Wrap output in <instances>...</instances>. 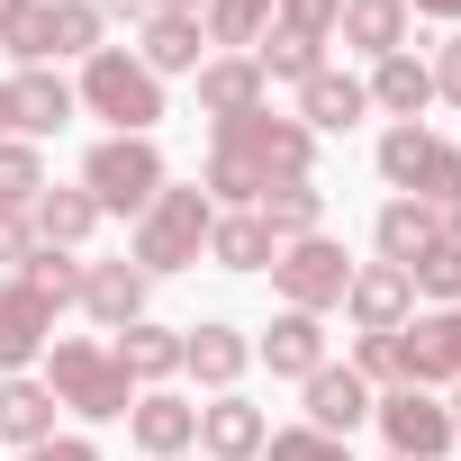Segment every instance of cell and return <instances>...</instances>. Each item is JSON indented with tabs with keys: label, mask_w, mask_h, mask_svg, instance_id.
Returning <instances> with one entry per match:
<instances>
[{
	"label": "cell",
	"mask_w": 461,
	"mask_h": 461,
	"mask_svg": "<svg viewBox=\"0 0 461 461\" xmlns=\"http://www.w3.org/2000/svg\"><path fill=\"white\" fill-rule=\"evenodd\" d=\"M19 10H28V0H0V46H10V28H19Z\"/></svg>",
	"instance_id": "obj_45"
},
{
	"label": "cell",
	"mask_w": 461,
	"mask_h": 461,
	"mask_svg": "<svg viewBox=\"0 0 461 461\" xmlns=\"http://www.w3.org/2000/svg\"><path fill=\"white\" fill-rule=\"evenodd\" d=\"M443 236H452V245H461V199H443Z\"/></svg>",
	"instance_id": "obj_46"
},
{
	"label": "cell",
	"mask_w": 461,
	"mask_h": 461,
	"mask_svg": "<svg viewBox=\"0 0 461 461\" xmlns=\"http://www.w3.org/2000/svg\"><path fill=\"white\" fill-rule=\"evenodd\" d=\"M254 64H263V82H308V73L326 64V46H308V37H281V28H263Z\"/></svg>",
	"instance_id": "obj_35"
},
{
	"label": "cell",
	"mask_w": 461,
	"mask_h": 461,
	"mask_svg": "<svg viewBox=\"0 0 461 461\" xmlns=\"http://www.w3.org/2000/svg\"><path fill=\"white\" fill-rule=\"evenodd\" d=\"M407 19H452L461 28V0H407Z\"/></svg>",
	"instance_id": "obj_44"
},
{
	"label": "cell",
	"mask_w": 461,
	"mask_h": 461,
	"mask_svg": "<svg viewBox=\"0 0 461 461\" xmlns=\"http://www.w3.org/2000/svg\"><path fill=\"white\" fill-rule=\"evenodd\" d=\"M199 190H208V199H226V208H254L272 181H263L254 163H236V154H217V145H208V172H199Z\"/></svg>",
	"instance_id": "obj_36"
},
{
	"label": "cell",
	"mask_w": 461,
	"mask_h": 461,
	"mask_svg": "<svg viewBox=\"0 0 461 461\" xmlns=\"http://www.w3.org/2000/svg\"><path fill=\"white\" fill-rule=\"evenodd\" d=\"M208 37H199V19H145V37H136V64L154 73V82H172V73H199L208 55H199Z\"/></svg>",
	"instance_id": "obj_27"
},
{
	"label": "cell",
	"mask_w": 461,
	"mask_h": 461,
	"mask_svg": "<svg viewBox=\"0 0 461 461\" xmlns=\"http://www.w3.org/2000/svg\"><path fill=\"white\" fill-rule=\"evenodd\" d=\"M208 226H217V199L190 181H163L154 190V208L136 217V236H127V263L145 272V281H163V272H190L199 254H208Z\"/></svg>",
	"instance_id": "obj_1"
},
{
	"label": "cell",
	"mask_w": 461,
	"mask_h": 461,
	"mask_svg": "<svg viewBox=\"0 0 461 461\" xmlns=\"http://www.w3.org/2000/svg\"><path fill=\"white\" fill-rule=\"evenodd\" d=\"M109 353H118V371H127L136 389H163V380L181 371V335H172V326H154V317L118 326V344H109Z\"/></svg>",
	"instance_id": "obj_23"
},
{
	"label": "cell",
	"mask_w": 461,
	"mask_h": 461,
	"mask_svg": "<svg viewBox=\"0 0 461 461\" xmlns=\"http://www.w3.org/2000/svg\"><path fill=\"white\" fill-rule=\"evenodd\" d=\"M434 236H443V208H425V199H389V208H380V263L407 272Z\"/></svg>",
	"instance_id": "obj_30"
},
{
	"label": "cell",
	"mask_w": 461,
	"mask_h": 461,
	"mask_svg": "<svg viewBox=\"0 0 461 461\" xmlns=\"http://www.w3.org/2000/svg\"><path fill=\"white\" fill-rule=\"evenodd\" d=\"M272 226L254 217V208H217V226H208V263H226V272H272Z\"/></svg>",
	"instance_id": "obj_24"
},
{
	"label": "cell",
	"mask_w": 461,
	"mask_h": 461,
	"mask_svg": "<svg viewBox=\"0 0 461 461\" xmlns=\"http://www.w3.org/2000/svg\"><path fill=\"white\" fill-rule=\"evenodd\" d=\"M353 371H362V380H389V389H398V335H362Z\"/></svg>",
	"instance_id": "obj_40"
},
{
	"label": "cell",
	"mask_w": 461,
	"mask_h": 461,
	"mask_svg": "<svg viewBox=\"0 0 461 461\" xmlns=\"http://www.w3.org/2000/svg\"><path fill=\"white\" fill-rule=\"evenodd\" d=\"M263 28H272V0H208V10H199V37L208 46H263Z\"/></svg>",
	"instance_id": "obj_31"
},
{
	"label": "cell",
	"mask_w": 461,
	"mask_h": 461,
	"mask_svg": "<svg viewBox=\"0 0 461 461\" xmlns=\"http://www.w3.org/2000/svg\"><path fill=\"white\" fill-rule=\"evenodd\" d=\"M263 461H353V452L317 425H281V434H263Z\"/></svg>",
	"instance_id": "obj_38"
},
{
	"label": "cell",
	"mask_w": 461,
	"mask_h": 461,
	"mask_svg": "<svg viewBox=\"0 0 461 461\" xmlns=\"http://www.w3.org/2000/svg\"><path fill=\"white\" fill-rule=\"evenodd\" d=\"M425 73H434V100H452V109H461V28L434 46V64H425Z\"/></svg>",
	"instance_id": "obj_41"
},
{
	"label": "cell",
	"mask_w": 461,
	"mask_h": 461,
	"mask_svg": "<svg viewBox=\"0 0 461 461\" xmlns=\"http://www.w3.org/2000/svg\"><path fill=\"white\" fill-rule=\"evenodd\" d=\"M335 37L353 46V55H398L407 46V0H344V19H335Z\"/></svg>",
	"instance_id": "obj_26"
},
{
	"label": "cell",
	"mask_w": 461,
	"mask_h": 461,
	"mask_svg": "<svg viewBox=\"0 0 461 461\" xmlns=\"http://www.w3.org/2000/svg\"><path fill=\"white\" fill-rule=\"evenodd\" d=\"M362 91H371V109H389V118L407 127V118L434 100V73H425V64L398 46V55H380V64H371V82H362Z\"/></svg>",
	"instance_id": "obj_28"
},
{
	"label": "cell",
	"mask_w": 461,
	"mask_h": 461,
	"mask_svg": "<svg viewBox=\"0 0 461 461\" xmlns=\"http://www.w3.org/2000/svg\"><path fill=\"white\" fill-rule=\"evenodd\" d=\"M73 100H82L91 118H109L118 136H154V118H163V82H154V73L127 55V46H100V55L82 64Z\"/></svg>",
	"instance_id": "obj_3"
},
{
	"label": "cell",
	"mask_w": 461,
	"mask_h": 461,
	"mask_svg": "<svg viewBox=\"0 0 461 461\" xmlns=\"http://www.w3.org/2000/svg\"><path fill=\"white\" fill-rule=\"evenodd\" d=\"M452 425H461V380H452Z\"/></svg>",
	"instance_id": "obj_49"
},
{
	"label": "cell",
	"mask_w": 461,
	"mask_h": 461,
	"mask_svg": "<svg viewBox=\"0 0 461 461\" xmlns=\"http://www.w3.org/2000/svg\"><path fill=\"white\" fill-rule=\"evenodd\" d=\"M335 19H344V0H272V28L281 37H308V46H326Z\"/></svg>",
	"instance_id": "obj_37"
},
{
	"label": "cell",
	"mask_w": 461,
	"mask_h": 461,
	"mask_svg": "<svg viewBox=\"0 0 461 461\" xmlns=\"http://www.w3.org/2000/svg\"><path fill=\"white\" fill-rule=\"evenodd\" d=\"M217 154H236V163H254L263 181H308V163H317V136H308L299 118H272V109H245V118H226V127H217Z\"/></svg>",
	"instance_id": "obj_6"
},
{
	"label": "cell",
	"mask_w": 461,
	"mask_h": 461,
	"mask_svg": "<svg viewBox=\"0 0 461 461\" xmlns=\"http://www.w3.org/2000/svg\"><path fill=\"white\" fill-rule=\"evenodd\" d=\"M19 281H28L46 308H73V299H82V254H64V245H37V254L19 263Z\"/></svg>",
	"instance_id": "obj_32"
},
{
	"label": "cell",
	"mask_w": 461,
	"mask_h": 461,
	"mask_svg": "<svg viewBox=\"0 0 461 461\" xmlns=\"http://www.w3.org/2000/svg\"><path fill=\"white\" fill-rule=\"evenodd\" d=\"M145 290H154V281H145V272H136L127 254H118V263H82V308H91V317H100L109 335L145 317Z\"/></svg>",
	"instance_id": "obj_18"
},
{
	"label": "cell",
	"mask_w": 461,
	"mask_h": 461,
	"mask_svg": "<svg viewBox=\"0 0 461 461\" xmlns=\"http://www.w3.org/2000/svg\"><path fill=\"white\" fill-rule=\"evenodd\" d=\"M371 416H380V434H389V461H443L452 443H461V425H452V407L434 398V389H380L371 398Z\"/></svg>",
	"instance_id": "obj_8"
},
{
	"label": "cell",
	"mask_w": 461,
	"mask_h": 461,
	"mask_svg": "<svg viewBox=\"0 0 461 461\" xmlns=\"http://www.w3.org/2000/svg\"><path fill=\"white\" fill-rule=\"evenodd\" d=\"M272 290H281V308L326 317V308H344L353 263H344V245H335V236H299V245H281V254H272Z\"/></svg>",
	"instance_id": "obj_7"
},
{
	"label": "cell",
	"mask_w": 461,
	"mask_h": 461,
	"mask_svg": "<svg viewBox=\"0 0 461 461\" xmlns=\"http://www.w3.org/2000/svg\"><path fill=\"white\" fill-rule=\"evenodd\" d=\"M55 434V389L46 380H28V371H10V380H0V443H46Z\"/></svg>",
	"instance_id": "obj_25"
},
{
	"label": "cell",
	"mask_w": 461,
	"mask_h": 461,
	"mask_svg": "<svg viewBox=\"0 0 461 461\" xmlns=\"http://www.w3.org/2000/svg\"><path fill=\"white\" fill-rule=\"evenodd\" d=\"M362 109H371V91H362L353 73H335V64H317V73L299 82V127H308V136H344V127H362Z\"/></svg>",
	"instance_id": "obj_17"
},
{
	"label": "cell",
	"mask_w": 461,
	"mask_h": 461,
	"mask_svg": "<svg viewBox=\"0 0 461 461\" xmlns=\"http://www.w3.org/2000/svg\"><path fill=\"white\" fill-rule=\"evenodd\" d=\"M380 181H389L398 199L443 208V199H461V145H443L425 118H407V127H389V136H380Z\"/></svg>",
	"instance_id": "obj_5"
},
{
	"label": "cell",
	"mask_w": 461,
	"mask_h": 461,
	"mask_svg": "<svg viewBox=\"0 0 461 461\" xmlns=\"http://www.w3.org/2000/svg\"><path fill=\"white\" fill-rule=\"evenodd\" d=\"M91 10H100V19H109V10H127V19H136V10H145V0H91Z\"/></svg>",
	"instance_id": "obj_47"
},
{
	"label": "cell",
	"mask_w": 461,
	"mask_h": 461,
	"mask_svg": "<svg viewBox=\"0 0 461 461\" xmlns=\"http://www.w3.org/2000/svg\"><path fill=\"white\" fill-rule=\"evenodd\" d=\"M0 136H19V127H10V82H0Z\"/></svg>",
	"instance_id": "obj_48"
},
{
	"label": "cell",
	"mask_w": 461,
	"mask_h": 461,
	"mask_svg": "<svg viewBox=\"0 0 461 461\" xmlns=\"http://www.w3.org/2000/svg\"><path fill=\"white\" fill-rule=\"evenodd\" d=\"M55 344V308L10 272V281H0V380H10V371H28L37 353Z\"/></svg>",
	"instance_id": "obj_12"
},
{
	"label": "cell",
	"mask_w": 461,
	"mask_h": 461,
	"mask_svg": "<svg viewBox=\"0 0 461 461\" xmlns=\"http://www.w3.org/2000/svg\"><path fill=\"white\" fill-rule=\"evenodd\" d=\"M163 181H172V172H163L154 136H100L91 163H82V190L100 199V217H145Z\"/></svg>",
	"instance_id": "obj_4"
},
{
	"label": "cell",
	"mask_w": 461,
	"mask_h": 461,
	"mask_svg": "<svg viewBox=\"0 0 461 461\" xmlns=\"http://www.w3.org/2000/svg\"><path fill=\"white\" fill-rule=\"evenodd\" d=\"M37 190H46V154L28 136H0V208H37Z\"/></svg>",
	"instance_id": "obj_34"
},
{
	"label": "cell",
	"mask_w": 461,
	"mask_h": 461,
	"mask_svg": "<svg viewBox=\"0 0 461 461\" xmlns=\"http://www.w3.org/2000/svg\"><path fill=\"white\" fill-rule=\"evenodd\" d=\"M127 434H136V452H145V461H181V452L199 443V407H190V398H172V389H136Z\"/></svg>",
	"instance_id": "obj_14"
},
{
	"label": "cell",
	"mask_w": 461,
	"mask_h": 461,
	"mask_svg": "<svg viewBox=\"0 0 461 461\" xmlns=\"http://www.w3.org/2000/svg\"><path fill=\"white\" fill-rule=\"evenodd\" d=\"M245 362H254V344L226 326V317H199V326H181V371L217 398V389H236L245 380Z\"/></svg>",
	"instance_id": "obj_15"
},
{
	"label": "cell",
	"mask_w": 461,
	"mask_h": 461,
	"mask_svg": "<svg viewBox=\"0 0 461 461\" xmlns=\"http://www.w3.org/2000/svg\"><path fill=\"white\" fill-rule=\"evenodd\" d=\"M37 245H64V254H82L91 245V226H100V199L91 190H37Z\"/></svg>",
	"instance_id": "obj_29"
},
{
	"label": "cell",
	"mask_w": 461,
	"mask_h": 461,
	"mask_svg": "<svg viewBox=\"0 0 461 461\" xmlns=\"http://www.w3.org/2000/svg\"><path fill=\"white\" fill-rule=\"evenodd\" d=\"M10 55L19 64H64V55H100V10L91 0H28L19 28H10Z\"/></svg>",
	"instance_id": "obj_9"
},
{
	"label": "cell",
	"mask_w": 461,
	"mask_h": 461,
	"mask_svg": "<svg viewBox=\"0 0 461 461\" xmlns=\"http://www.w3.org/2000/svg\"><path fill=\"white\" fill-rule=\"evenodd\" d=\"M281 380H308V371H326V326L317 317H299V308H281L272 326H263V344H254Z\"/></svg>",
	"instance_id": "obj_22"
},
{
	"label": "cell",
	"mask_w": 461,
	"mask_h": 461,
	"mask_svg": "<svg viewBox=\"0 0 461 461\" xmlns=\"http://www.w3.org/2000/svg\"><path fill=\"white\" fill-rule=\"evenodd\" d=\"M263 91H272V82H263L254 55H208V64H199V109H208L217 127L245 118V109H263Z\"/></svg>",
	"instance_id": "obj_20"
},
{
	"label": "cell",
	"mask_w": 461,
	"mask_h": 461,
	"mask_svg": "<svg viewBox=\"0 0 461 461\" xmlns=\"http://www.w3.org/2000/svg\"><path fill=\"white\" fill-rule=\"evenodd\" d=\"M263 434H272V416H263L245 389H217V398L199 407V452H208V461H263Z\"/></svg>",
	"instance_id": "obj_11"
},
{
	"label": "cell",
	"mask_w": 461,
	"mask_h": 461,
	"mask_svg": "<svg viewBox=\"0 0 461 461\" xmlns=\"http://www.w3.org/2000/svg\"><path fill=\"white\" fill-rule=\"evenodd\" d=\"M344 308H353V335H398L416 317V281L398 263H362L353 290H344Z\"/></svg>",
	"instance_id": "obj_13"
},
{
	"label": "cell",
	"mask_w": 461,
	"mask_h": 461,
	"mask_svg": "<svg viewBox=\"0 0 461 461\" xmlns=\"http://www.w3.org/2000/svg\"><path fill=\"white\" fill-rule=\"evenodd\" d=\"M73 82L55 73V64H19V82H10V127L37 145V136H55V127H73Z\"/></svg>",
	"instance_id": "obj_16"
},
{
	"label": "cell",
	"mask_w": 461,
	"mask_h": 461,
	"mask_svg": "<svg viewBox=\"0 0 461 461\" xmlns=\"http://www.w3.org/2000/svg\"><path fill=\"white\" fill-rule=\"evenodd\" d=\"M254 217L272 226V245H299V236H326V190H317V172H308V181H272V190L254 199Z\"/></svg>",
	"instance_id": "obj_21"
},
{
	"label": "cell",
	"mask_w": 461,
	"mask_h": 461,
	"mask_svg": "<svg viewBox=\"0 0 461 461\" xmlns=\"http://www.w3.org/2000/svg\"><path fill=\"white\" fill-rule=\"evenodd\" d=\"M398 380L407 389H452L461 380V308H425L398 326Z\"/></svg>",
	"instance_id": "obj_10"
},
{
	"label": "cell",
	"mask_w": 461,
	"mask_h": 461,
	"mask_svg": "<svg viewBox=\"0 0 461 461\" xmlns=\"http://www.w3.org/2000/svg\"><path fill=\"white\" fill-rule=\"evenodd\" d=\"M46 389H55V407H73V416H91V425H109V416L136 407V380H127L118 353L91 344V335H55V344H46Z\"/></svg>",
	"instance_id": "obj_2"
},
{
	"label": "cell",
	"mask_w": 461,
	"mask_h": 461,
	"mask_svg": "<svg viewBox=\"0 0 461 461\" xmlns=\"http://www.w3.org/2000/svg\"><path fill=\"white\" fill-rule=\"evenodd\" d=\"M299 389H308V425H317V434H335V443L371 416V380H362V371H335V362H326V371H308Z\"/></svg>",
	"instance_id": "obj_19"
},
{
	"label": "cell",
	"mask_w": 461,
	"mask_h": 461,
	"mask_svg": "<svg viewBox=\"0 0 461 461\" xmlns=\"http://www.w3.org/2000/svg\"><path fill=\"white\" fill-rule=\"evenodd\" d=\"M19 461H100V443H91V434H46V443H28Z\"/></svg>",
	"instance_id": "obj_42"
},
{
	"label": "cell",
	"mask_w": 461,
	"mask_h": 461,
	"mask_svg": "<svg viewBox=\"0 0 461 461\" xmlns=\"http://www.w3.org/2000/svg\"><path fill=\"white\" fill-rule=\"evenodd\" d=\"M208 0H145V19H199Z\"/></svg>",
	"instance_id": "obj_43"
},
{
	"label": "cell",
	"mask_w": 461,
	"mask_h": 461,
	"mask_svg": "<svg viewBox=\"0 0 461 461\" xmlns=\"http://www.w3.org/2000/svg\"><path fill=\"white\" fill-rule=\"evenodd\" d=\"M407 281H416V299H434V308H461V245H452V236H434V245L407 263Z\"/></svg>",
	"instance_id": "obj_33"
},
{
	"label": "cell",
	"mask_w": 461,
	"mask_h": 461,
	"mask_svg": "<svg viewBox=\"0 0 461 461\" xmlns=\"http://www.w3.org/2000/svg\"><path fill=\"white\" fill-rule=\"evenodd\" d=\"M28 254H37V217H28V208H0V263L19 272Z\"/></svg>",
	"instance_id": "obj_39"
}]
</instances>
